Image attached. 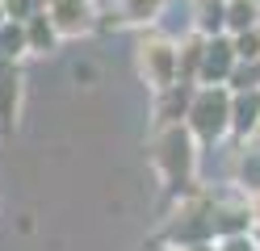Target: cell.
Segmentation results:
<instances>
[{
    "label": "cell",
    "mask_w": 260,
    "mask_h": 251,
    "mask_svg": "<svg viewBox=\"0 0 260 251\" xmlns=\"http://www.w3.org/2000/svg\"><path fill=\"white\" fill-rule=\"evenodd\" d=\"M5 9H9V21H29L46 9V0H5Z\"/></svg>",
    "instance_id": "9a60e30c"
},
{
    "label": "cell",
    "mask_w": 260,
    "mask_h": 251,
    "mask_svg": "<svg viewBox=\"0 0 260 251\" xmlns=\"http://www.w3.org/2000/svg\"><path fill=\"white\" fill-rule=\"evenodd\" d=\"M139 76L147 80L151 92H164L181 84V55H176V38L168 33H143L139 38Z\"/></svg>",
    "instance_id": "3957f363"
},
{
    "label": "cell",
    "mask_w": 260,
    "mask_h": 251,
    "mask_svg": "<svg viewBox=\"0 0 260 251\" xmlns=\"http://www.w3.org/2000/svg\"><path fill=\"white\" fill-rule=\"evenodd\" d=\"M235 55H239V63H260V25L256 29H248V33H235Z\"/></svg>",
    "instance_id": "5bb4252c"
},
{
    "label": "cell",
    "mask_w": 260,
    "mask_h": 251,
    "mask_svg": "<svg viewBox=\"0 0 260 251\" xmlns=\"http://www.w3.org/2000/svg\"><path fill=\"white\" fill-rule=\"evenodd\" d=\"M185 126L198 138V147H218L222 138H231V88L226 84H198Z\"/></svg>",
    "instance_id": "7a4b0ae2"
},
{
    "label": "cell",
    "mask_w": 260,
    "mask_h": 251,
    "mask_svg": "<svg viewBox=\"0 0 260 251\" xmlns=\"http://www.w3.org/2000/svg\"><path fill=\"white\" fill-rule=\"evenodd\" d=\"M0 55L9 63H21L29 55V38H25V21H9L0 29Z\"/></svg>",
    "instance_id": "4fadbf2b"
},
{
    "label": "cell",
    "mask_w": 260,
    "mask_h": 251,
    "mask_svg": "<svg viewBox=\"0 0 260 251\" xmlns=\"http://www.w3.org/2000/svg\"><path fill=\"white\" fill-rule=\"evenodd\" d=\"M231 138L235 142L260 138V88L231 92Z\"/></svg>",
    "instance_id": "8992f818"
},
{
    "label": "cell",
    "mask_w": 260,
    "mask_h": 251,
    "mask_svg": "<svg viewBox=\"0 0 260 251\" xmlns=\"http://www.w3.org/2000/svg\"><path fill=\"white\" fill-rule=\"evenodd\" d=\"M260 25V0H226V33H248Z\"/></svg>",
    "instance_id": "7c38bea8"
},
{
    "label": "cell",
    "mask_w": 260,
    "mask_h": 251,
    "mask_svg": "<svg viewBox=\"0 0 260 251\" xmlns=\"http://www.w3.org/2000/svg\"><path fill=\"white\" fill-rule=\"evenodd\" d=\"M25 38H29V55H51V50H59L63 33L55 29V21L42 9L38 17H29V21H25Z\"/></svg>",
    "instance_id": "8fae6325"
},
{
    "label": "cell",
    "mask_w": 260,
    "mask_h": 251,
    "mask_svg": "<svg viewBox=\"0 0 260 251\" xmlns=\"http://www.w3.org/2000/svg\"><path fill=\"white\" fill-rule=\"evenodd\" d=\"M235 67H239V55H235V42H231V33H218V38H206L202 84H226Z\"/></svg>",
    "instance_id": "5b68a950"
},
{
    "label": "cell",
    "mask_w": 260,
    "mask_h": 251,
    "mask_svg": "<svg viewBox=\"0 0 260 251\" xmlns=\"http://www.w3.org/2000/svg\"><path fill=\"white\" fill-rule=\"evenodd\" d=\"M214 251H260V234H231V239H218Z\"/></svg>",
    "instance_id": "e0dca14e"
},
{
    "label": "cell",
    "mask_w": 260,
    "mask_h": 251,
    "mask_svg": "<svg viewBox=\"0 0 260 251\" xmlns=\"http://www.w3.org/2000/svg\"><path fill=\"white\" fill-rule=\"evenodd\" d=\"M118 9H122V21L126 25L155 29L159 17H164V9H168V0H118Z\"/></svg>",
    "instance_id": "30bf717a"
},
{
    "label": "cell",
    "mask_w": 260,
    "mask_h": 251,
    "mask_svg": "<svg viewBox=\"0 0 260 251\" xmlns=\"http://www.w3.org/2000/svg\"><path fill=\"white\" fill-rule=\"evenodd\" d=\"M9 25V9H5V0H0V29Z\"/></svg>",
    "instance_id": "ac0fdd59"
},
{
    "label": "cell",
    "mask_w": 260,
    "mask_h": 251,
    "mask_svg": "<svg viewBox=\"0 0 260 251\" xmlns=\"http://www.w3.org/2000/svg\"><path fill=\"white\" fill-rule=\"evenodd\" d=\"M189 29H198L202 38H218V33H226V0H193Z\"/></svg>",
    "instance_id": "ba28073f"
},
{
    "label": "cell",
    "mask_w": 260,
    "mask_h": 251,
    "mask_svg": "<svg viewBox=\"0 0 260 251\" xmlns=\"http://www.w3.org/2000/svg\"><path fill=\"white\" fill-rule=\"evenodd\" d=\"M176 55H181V80L185 84H202V59H206V38L198 29H189L181 42H176Z\"/></svg>",
    "instance_id": "9c48e42d"
},
{
    "label": "cell",
    "mask_w": 260,
    "mask_h": 251,
    "mask_svg": "<svg viewBox=\"0 0 260 251\" xmlns=\"http://www.w3.org/2000/svg\"><path fill=\"white\" fill-rule=\"evenodd\" d=\"M252 67H256V80H260V63H252Z\"/></svg>",
    "instance_id": "d6986e66"
},
{
    "label": "cell",
    "mask_w": 260,
    "mask_h": 251,
    "mask_svg": "<svg viewBox=\"0 0 260 251\" xmlns=\"http://www.w3.org/2000/svg\"><path fill=\"white\" fill-rule=\"evenodd\" d=\"M226 88H231V92H248V88H260V80H256V67H252V63H239L235 71H231V80H226Z\"/></svg>",
    "instance_id": "2e32d148"
},
{
    "label": "cell",
    "mask_w": 260,
    "mask_h": 251,
    "mask_svg": "<svg viewBox=\"0 0 260 251\" xmlns=\"http://www.w3.org/2000/svg\"><path fill=\"white\" fill-rule=\"evenodd\" d=\"M46 17L63 38L96 33V0H46Z\"/></svg>",
    "instance_id": "277c9868"
},
{
    "label": "cell",
    "mask_w": 260,
    "mask_h": 251,
    "mask_svg": "<svg viewBox=\"0 0 260 251\" xmlns=\"http://www.w3.org/2000/svg\"><path fill=\"white\" fill-rule=\"evenodd\" d=\"M193 96H198V84H185V80L164 88V92H155V130L159 126H181L189 117Z\"/></svg>",
    "instance_id": "52a82bcc"
},
{
    "label": "cell",
    "mask_w": 260,
    "mask_h": 251,
    "mask_svg": "<svg viewBox=\"0 0 260 251\" xmlns=\"http://www.w3.org/2000/svg\"><path fill=\"white\" fill-rule=\"evenodd\" d=\"M151 163H155V176L164 184V193L172 201H185L202 189L198 184V167H202V147L198 138L189 134V126H159L155 138H151Z\"/></svg>",
    "instance_id": "6da1fadb"
}]
</instances>
